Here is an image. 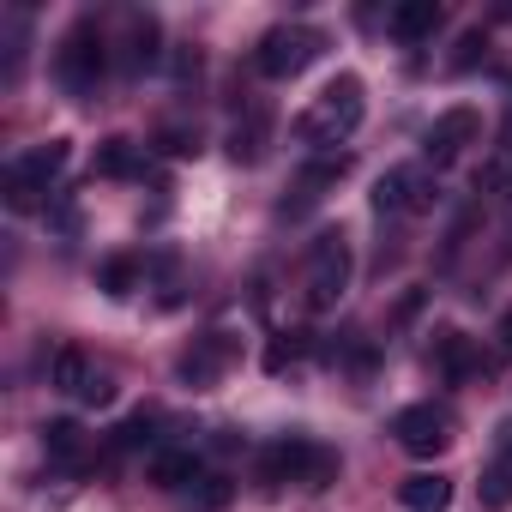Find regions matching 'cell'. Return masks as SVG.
<instances>
[{"label": "cell", "mask_w": 512, "mask_h": 512, "mask_svg": "<svg viewBox=\"0 0 512 512\" xmlns=\"http://www.w3.org/2000/svg\"><path fill=\"white\" fill-rule=\"evenodd\" d=\"M151 428H157L151 416H127V422L115 428V446H121V452H139V446H151V440H157Z\"/></svg>", "instance_id": "cb8c5ba5"}, {"label": "cell", "mask_w": 512, "mask_h": 512, "mask_svg": "<svg viewBox=\"0 0 512 512\" xmlns=\"http://www.w3.org/2000/svg\"><path fill=\"white\" fill-rule=\"evenodd\" d=\"M482 506H488V512H500V506H512V464H500V470H488V482H482Z\"/></svg>", "instance_id": "d4e9b609"}, {"label": "cell", "mask_w": 512, "mask_h": 512, "mask_svg": "<svg viewBox=\"0 0 512 512\" xmlns=\"http://www.w3.org/2000/svg\"><path fill=\"white\" fill-rule=\"evenodd\" d=\"M163 151H169V157H193L199 139H193V133H163Z\"/></svg>", "instance_id": "f546056e"}, {"label": "cell", "mask_w": 512, "mask_h": 512, "mask_svg": "<svg viewBox=\"0 0 512 512\" xmlns=\"http://www.w3.org/2000/svg\"><path fill=\"white\" fill-rule=\"evenodd\" d=\"M0 193H7V205H13V211H43V193H49V187H43V181H31V175L13 163V169H7V187H0Z\"/></svg>", "instance_id": "d6986e66"}, {"label": "cell", "mask_w": 512, "mask_h": 512, "mask_svg": "<svg viewBox=\"0 0 512 512\" xmlns=\"http://www.w3.org/2000/svg\"><path fill=\"white\" fill-rule=\"evenodd\" d=\"M482 55H488V31H464L458 37V55H452V73H470Z\"/></svg>", "instance_id": "484cf974"}, {"label": "cell", "mask_w": 512, "mask_h": 512, "mask_svg": "<svg viewBox=\"0 0 512 512\" xmlns=\"http://www.w3.org/2000/svg\"><path fill=\"white\" fill-rule=\"evenodd\" d=\"M320 49H326L320 31H308V25H278V31L260 37V49H253V67H260L266 79H296V73H308V67L320 61Z\"/></svg>", "instance_id": "277c9868"}, {"label": "cell", "mask_w": 512, "mask_h": 512, "mask_svg": "<svg viewBox=\"0 0 512 512\" xmlns=\"http://www.w3.org/2000/svg\"><path fill=\"white\" fill-rule=\"evenodd\" d=\"M229 157L235 163H260L266 157V115H247V127L229 133Z\"/></svg>", "instance_id": "e0dca14e"}, {"label": "cell", "mask_w": 512, "mask_h": 512, "mask_svg": "<svg viewBox=\"0 0 512 512\" xmlns=\"http://www.w3.org/2000/svg\"><path fill=\"white\" fill-rule=\"evenodd\" d=\"M434 25H440L434 0H404V7H392V19H386V31L398 43H422V37H434Z\"/></svg>", "instance_id": "30bf717a"}, {"label": "cell", "mask_w": 512, "mask_h": 512, "mask_svg": "<svg viewBox=\"0 0 512 512\" xmlns=\"http://www.w3.org/2000/svg\"><path fill=\"white\" fill-rule=\"evenodd\" d=\"M260 476H266V488H278V482H308V488H326V482L338 476V458H332L326 446L302 440V434H284V440H272V446L260 452Z\"/></svg>", "instance_id": "7a4b0ae2"}, {"label": "cell", "mask_w": 512, "mask_h": 512, "mask_svg": "<svg viewBox=\"0 0 512 512\" xmlns=\"http://www.w3.org/2000/svg\"><path fill=\"white\" fill-rule=\"evenodd\" d=\"M109 296H133L139 290V260H103V278H97Z\"/></svg>", "instance_id": "603a6c76"}, {"label": "cell", "mask_w": 512, "mask_h": 512, "mask_svg": "<svg viewBox=\"0 0 512 512\" xmlns=\"http://www.w3.org/2000/svg\"><path fill=\"white\" fill-rule=\"evenodd\" d=\"M229 476H199V488H193V500L205 506V512H217V506H229Z\"/></svg>", "instance_id": "83f0119b"}, {"label": "cell", "mask_w": 512, "mask_h": 512, "mask_svg": "<svg viewBox=\"0 0 512 512\" xmlns=\"http://www.w3.org/2000/svg\"><path fill=\"white\" fill-rule=\"evenodd\" d=\"M127 67H157V19L127 25Z\"/></svg>", "instance_id": "ffe728a7"}, {"label": "cell", "mask_w": 512, "mask_h": 512, "mask_svg": "<svg viewBox=\"0 0 512 512\" xmlns=\"http://www.w3.org/2000/svg\"><path fill=\"white\" fill-rule=\"evenodd\" d=\"M43 446H49V458H61V464H79V458H85L79 422H49V428H43Z\"/></svg>", "instance_id": "ac0fdd59"}, {"label": "cell", "mask_w": 512, "mask_h": 512, "mask_svg": "<svg viewBox=\"0 0 512 512\" xmlns=\"http://www.w3.org/2000/svg\"><path fill=\"white\" fill-rule=\"evenodd\" d=\"M223 362H229V338H223V332H211V338H199V344L175 362V374H181L187 386H211V380L223 374Z\"/></svg>", "instance_id": "9c48e42d"}, {"label": "cell", "mask_w": 512, "mask_h": 512, "mask_svg": "<svg viewBox=\"0 0 512 512\" xmlns=\"http://www.w3.org/2000/svg\"><path fill=\"white\" fill-rule=\"evenodd\" d=\"M392 440L410 452V458H440L452 446V416L440 404H410L392 416Z\"/></svg>", "instance_id": "8992f818"}, {"label": "cell", "mask_w": 512, "mask_h": 512, "mask_svg": "<svg viewBox=\"0 0 512 512\" xmlns=\"http://www.w3.org/2000/svg\"><path fill=\"white\" fill-rule=\"evenodd\" d=\"M302 350H308V344H302L296 332H290V338H272V344H266V368H272V374H284V368H290Z\"/></svg>", "instance_id": "4316f807"}, {"label": "cell", "mask_w": 512, "mask_h": 512, "mask_svg": "<svg viewBox=\"0 0 512 512\" xmlns=\"http://www.w3.org/2000/svg\"><path fill=\"white\" fill-rule=\"evenodd\" d=\"M362 109H368L362 79H356V73H338V79H332L308 109H302L296 139H308V145H338V139H350V133L362 127Z\"/></svg>", "instance_id": "6da1fadb"}, {"label": "cell", "mask_w": 512, "mask_h": 512, "mask_svg": "<svg viewBox=\"0 0 512 512\" xmlns=\"http://www.w3.org/2000/svg\"><path fill=\"white\" fill-rule=\"evenodd\" d=\"M344 175H350V157H314V163L296 175V205H314V199H320L326 187H338Z\"/></svg>", "instance_id": "8fae6325"}, {"label": "cell", "mask_w": 512, "mask_h": 512, "mask_svg": "<svg viewBox=\"0 0 512 512\" xmlns=\"http://www.w3.org/2000/svg\"><path fill=\"white\" fill-rule=\"evenodd\" d=\"M67 163H73V145H67V139H43V145H31V151L19 157V169H25L31 181H43V187H49Z\"/></svg>", "instance_id": "7c38bea8"}, {"label": "cell", "mask_w": 512, "mask_h": 512, "mask_svg": "<svg viewBox=\"0 0 512 512\" xmlns=\"http://www.w3.org/2000/svg\"><path fill=\"white\" fill-rule=\"evenodd\" d=\"M476 133H482V115H476V109H446V115L422 133V157L440 169V163H452V157H458Z\"/></svg>", "instance_id": "52a82bcc"}, {"label": "cell", "mask_w": 512, "mask_h": 512, "mask_svg": "<svg viewBox=\"0 0 512 512\" xmlns=\"http://www.w3.org/2000/svg\"><path fill=\"white\" fill-rule=\"evenodd\" d=\"M398 500H404V512H446L452 506V482L446 476H410L398 488Z\"/></svg>", "instance_id": "4fadbf2b"}, {"label": "cell", "mask_w": 512, "mask_h": 512, "mask_svg": "<svg viewBox=\"0 0 512 512\" xmlns=\"http://www.w3.org/2000/svg\"><path fill=\"white\" fill-rule=\"evenodd\" d=\"M482 187H488V193H500V199H512V139H506V145H494V157L482 163Z\"/></svg>", "instance_id": "7402d4cb"}, {"label": "cell", "mask_w": 512, "mask_h": 512, "mask_svg": "<svg viewBox=\"0 0 512 512\" xmlns=\"http://www.w3.org/2000/svg\"><path fill=\"white\" fill-rule=\"evenodd\" d=\"M49 380H55V392H85V386H91V362H85V350H79V344H61L55 362H49Z\"/></svg>", "instance_id": "5bb4252c"}, {"label": "cell", "mask_w": 512, "mask_h": 512, "mask_svg": "<svg viewBox=\"0 0 512 512\" xmlns=\"http://www.w3.org/2000/svg\"><path fill=\"white\" fill-rule=\"evenodd\" d=\"M151 482L157 488H187V482H199V458L193 452H157L151 458Z\"/></svg>", "instance_id": "9a60e30c"}, {"label": "cell", "mask_w": 512, "mask_h": 512, "mask_svg": "<svg viewBox=\"0 0 512 512\" xmlns=\"http://www.w3.org/2000/svg\"><path fill=\"white\" fill-rule=\"evenodd\" d=\"M79 398H85V404L97 410V404H109V398H115V380H103V374H91V386H85Z\"/></svg>", "instance_id": "f1b7e54d"}, {"label": "cell", "mask_w": 512, "mask_h": 512, "mask_svg": "<svg viewBox=\"0 0 512 512\" xmlns=\"http://www.w3.org/2000/svg\"><path fill=\"white\" fill-rule=\"evenodd\" d=\"M434 362H440L446 380H464V374H470V338H464V332H440V338H434Z\"/></svg>", "instance_id": "2e32d148"}, {"label": "cell", "mask_w": 512, "mask_h": 512, "mask_svg": "<svg viewBox=\"0 0 512 512\" xmlns=\"http://www.w3.org/2000/svg\"><path fill=\"white\" fill-rule=\"evenodd\" d=\"M350 290V241L344 235H320L308 253V308L326 314L338 308V296Z\"/></svg>", "instance_id": "5b68a950"}, {"label": "cell", "mask_w": 512, "mask_h": 512, "mask_svg": "<svg viewBox=\"0 0 512 512\" xmlns=\"http://www.w3.org/2000/svg\"><path fill=\"white\" fill-rule=\"evenodd\" d=\"M434 181L428 175H416V169H392V175H380V187H374V211L386 217V211H434Z\"/></svg>", "instance_id": "ba28073f"}, {"label": "cell", "mask_w": 512, "mask_h": 512, "mask_svg": "<svg viewBox=\"0 0 512 512\" xmlns=\"http://www.w3.org/2000/svg\"><path fill=\"white\" fill-rule=\"evenodd\" d=\"M97 175H115V181L139 175V157H133V145H127V139H103V145H97Z\"/></svg>", "instance_id": "44dd1931"}, {"label": "cell", "mask_w": 512, "mask_h": 512, "mask_svg": "<svg viewBox=\"0 0 512 512\" xmlns=\"http://www.w3.org/2000/svg\"><path fill=\"white\" fill-rule=\"evenodd\" d=\"M55 73H61V85H67L73 97H91V91L103 85V73H109V49H103V31H97L91 19H79V25L61 37Z\"/></svg>", "instance_id": "3957f363"}]
</instances>
